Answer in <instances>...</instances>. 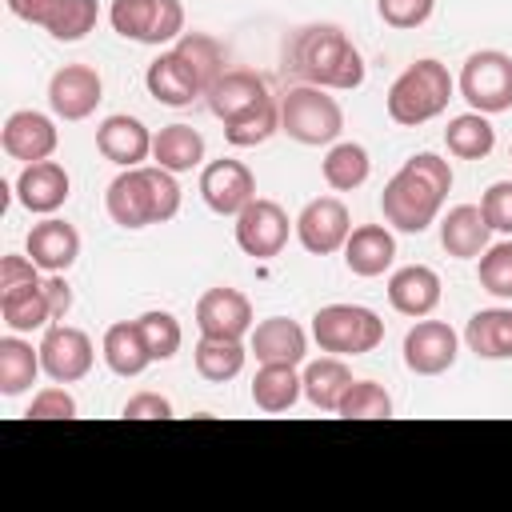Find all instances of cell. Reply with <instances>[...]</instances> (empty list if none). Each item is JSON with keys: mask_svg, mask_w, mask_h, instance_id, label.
<instances>
[{"mask_svg": "<svg viewBox=\"0 0 512 512\" xmlns=\"http://www.w3.org/2000/svg\"><path fill=\"white\" fill-rule=\"evenodd\" d=\"M284 60H288V72L300 76V84L336 88V92L364 84V60H360L356 44L344 36V28H336V24L296 28L284 48Z\"/></svg>", "mask_w": 512, "mask_h": 512, "instance_id": "cell-2", "label": "cell"}, {"mask_svg": "<svg viewBox=\"0 0 512 512\" xmlns=\"http://www.w3.org/2000/svg\"><path fill=\"white\" fill-rule=\"evenodd\" d=\"M68 188H72V180H68L64 164H56V160L24 164V172L16 176V200L36 216H52L68 200Z\"/></svg>", "mask_w": 512, "mask_h": 512, "instance_id": "cell-19", "label": "cell"}, {"mask_svg": "<svg viewBox=\"0 0 512 512\" xmlns=\"http://www.w3.org/2000/svg\"><path fill=\"white\" fill-rule=\"evenodd\" d=\"M272 132H280V100H272L268 108H260L256 116L240 120V124H224V140L232 148H256L264 144Z\"/></svg>", "mask_w": 512, "mask_h": 512, "instance_id": "cell-41", "label": "cell"}, {"mask_svg": "<svg viewBox=\"0 0 512 512\" xmlns=\"http://www.w3.org/2000/svg\"><path fill=\"white\" fill-rule=\"evenodd\" d=\"M204 100H208V112H212L220 124H240V120L256 116L260 108H268L276 96H268V84H264L256 72H248V68H228V72L204 92Z\"/></svg>", "mask_w": 512, "mask_h": 512, "instance_id": "cell-10", "label": "cell"}, {"mask_svg": "<svg viewBox=\"0 0 512 512\" xmlns=\"http://www.w3.org/2000/svg\"><path fill=\"white\" fill-rule=\"evenodd\" d=\"M340 128H344V112L336 96H328V88L292 84L280 96V132H288L296 144H308V148L332 144Z\"/></svg>", "mask_w": 512, "mask_h": 512, "instance_id": "cell-5", "label": "cell"}, {"mask_svg": "<svg viewBox=\"0 0 512 512\" xmlns=\"http://www.w3.org/2000/svg\"><path fill=\"white\" fill-rule=\"evenodd\" d=\"M0 144L12 160H24V164H36V160H52L56 144H60V132L52 124V116L36 112V108H20L4 120V132H0Z\"/></svg>", "mask_w": 512, "mask_h": 512, "instance_id": "cell-17", "label": "cell"}, {"mask_svg": "<svg viewBox=\"0 0 512 512\" xmlns=\"http://www.w3.org/2000/svg\"><path fill=\"white\" fill-rule=\"evenodd\" d=\"M436 0H376V12L388 28H420L432 16Z\"/></svg>", "mask_w": 512, "mask_h": 512, "instance_id": "cell-42", "label": "cell"}, {"mask_svg": "<svg viewBox=\"0 0 512 512\" xmlns=\"http://www.w3.org/2000/svg\"><path fill=\"white\" fill-rule=\"evenodd\" d=\"M200 196L216 216H240L256 200V176L244 160H212L200 172Z\"/></svg>", "mask_w": 512, "mask_h": 512, "instance_id": "cell-11", "label": "cell"}, {"mask_svg": "<svg viewBox=\"0 0 512 512\" xmlns=\"http://www.w3.org/2000/svg\"><path fill=\"white\" fill-rule=\"evenodd\" d=\"M300 380H304L308 404L320 408V412H336L340 400H344V392L352 388V372H348V364H344L340 356H320V360H312Z\"/></svg>", "mask_w": 512, "mask_h": 512, "instance_id": "cell-30", "label": "cell"}, {"mask_svg": "<svg viewBox=\"0 0 512 512\" xmlns=\"http://www.w3.org/2000/svg\"><path fill=\"white\" fill-rule=\"evenodd\" d=\"M244 360H248V348L244 340H224V336H200V344L192 348V364L204 380L212 384H228L232 376L244 372Z\"/></svg>", "mask_w": 512, "mask_h": 512, "instance_id": "cell-33", "label": "cell"}, {"mask_svg": "<svg viewBox=\"0 0 512 512\" xmlns=\"http://www.w3.org/2000/svg\"><path fill=\"white\" fill-rule=\"evenodd\" d=\"M44 296H48L52 320H64V316H68V308H72V288H68L64 272H48V276H44Z\"/></svg>", "mask_w": 512, "mask_h": 512, "instance_id": "cell-47", "label": "cell"}, {"mask_svg": "<svg viewBox=\"0 0 512 512\" xmlns=\"http://www.w3.org/2000/svg\"><path fill=\"white\" fill-rule=\"evenodd\" d=\"M24 252L36 260L40 272H68L80 256V232L68 220L48 216V220L32 224V232L24 240Z\"/></svg>", "mask_w": 512, "mask_h": 512, "instance_id": "cell-20", "label": "cell"}, {"mask_svg": "<svg viewBox=\"0 0 512 512\" xmlns=\"http://www.w3.org/2000/svg\"><path fill=\"white\" fill-rule=\"evenodd\" d=\"M96 148L104 160H112L120 168H140V160L152 156V132L144 128V120L116 112L96 128Z\"/></svg>", "mask_w": 512, "mask_h": 512, "instance_id": "cell-18", "label": "cell"}, {"mask_svg": "<svg viewBox=\"0 0 512 512\" xmlns=\"http://www.w3.org/2000/svg\"><path fill=\"white\" fill-rule=\"evenodd\" d=\"M312 336H316L320 352L364 356L384 340V320L364 304H324L312 316Z\"/></svg>", "mask_w": 512, "mask_h": 512, "instance_id": "cell-6", "label": "cell"}, {"mask_svg": "<svg viewBox=\"0 0 512 512\" xmlns=\"http://www.w3.org/2000/svg\"><path fill=\"white\" fill-rule=\"evenodd\" d=\"M100 20V4L96 0H64L56 8V16L48 20V36L60 40V44H76L84 40Z\"/></svg>", "mask_w": 512, "mask_h": 512, "instance_id": "cell-38", "label": "cell"}, {"mask_svg": "<svg viewBox=\"0 0 512 512\" xmlns=\"http://www.w3.org/2000/svg\"><path fill=\"white\" fill-rule=\"evenodd\" d=\"M248 352L260 364H300L308 356V336L288 316H268L248 332Z\"/></svg>", "mask_w": 512, "mask_h": 512, "instance_id": "cell-21", "label": "cell"}, {"mask_svg": "<svg viewBox=\"0 0 512 512\" xmlns=\"http://www.w3.org/2000/svg\"><path fill=\"white\" fill-rule=\"evenodd\" d=\"M396 260V236L384 224H360L344 240V264L356 276H384Z\"/></svg>", "mask_w": 512, "mask_h": 512, "instance_id": "cell-24", "label": "cell"}, {"mask_svg": "<svg viewBox=\"0 0 512 512\" xmlns=\"http://www.w3.org/2000/svg\"><path fill=\"white\" fill-rule=\"evenodd\" d=\"M92 360H96V352H92L88 332H80L72 324H52L40 340V364L56 384L84 380L92 372Z\"/></svg>", "mask_w": 512, "mask_h": 512, "instance_id": "cell-14", "label": "cell"}, {"mask_svg": "<svg viewBox=\"0 0 512 512\" xmlns=\"http://www.w3.org/2000/svg\"><path fill=\"white\" fill-rule=\"evenodd\" d=\"M460 96L472 104V112H508L512 108V56L500 48L472 52L460 68Z\"/></svg>", "mask_w": 512, "mask_h": 512, "instance_id": "cell-8", "label": "cell"}, {"mask_svg": "<svg viewBox=\"0 0 512 512\" xmlns=\"http://www.w3.org/2000/svg\"><path fill=\"white\" fill-rule=\"evenodd\" d=\"M304 396V380L296 372V364H260V372L252 376V404L260 412H288L296 400Z\"/></svg>", "mask_w": 512, "mask_h": 512, "instance_id": "cell-29", "label": "cell"}, {"mask_svg": "<svg viewBox=\"0 0 512 512\" xmlns=\"http://www.w3.org/2000/svg\"><path fill=\"white\" fill-rule=\"evenodd\" d=\"M136 324H140V332H144V344H148L152 360H172V356L180 352V340H184V332H180V320H176L172 312H160V308H152V312L136 316Z\"/></svg>", "mask_w": 512, "mask_h": 512, "instance_id": "cell-39", "label": "cell"}, {"mask_svg": "<svg viewBox=\"0 0 512 512\" xmlns=\"http://www.w3.org/2000/svg\"><path fill=\"white\" fill-rule=\"evenodd\" d=\"M480 288L500 296V300H512V240H500V244H488L480 252Z\"/></svg>", "mask_w": 512, "mask_h": 512, "instance_id": "cell-40", "label": "cell"}, {"mask_svg": "<svg viewBox=\"0 0 512 512\" xmlns=\"http://www.w3.org/2000/svg\"><path fill=\"white\" fill-rule=\"evenodd\" d=\"M448 192H452L448 160L436 152H416L380 192L384 224H392L396 232H424L428 224H436Z\"/></svg>", "mask_w": 512, "mask_h": 512, "instance_id": "cell-1", "label": "cell"}, {"mask_svg": "<svg viewBox=\"0 0 512 512\" xmlns=\"http://www.w3.org/2000/svg\"><path fill=\"white\" fill-rule=\"evenodd\" d=\"M124 416L128 420H172V404L160 392H136L124 400Z\"/></svg>", "mask_w": 512, "mask_h": 512, "instance_id": "cell-45", "label": "cell"}, {"mask_svg": "<svg viewBox=\"0 0 512 512\" xmlns=\"http://www.w3.org/2000/svg\"><path fill=\"white\" fill-rule=\"evenodd\" d=\"M0 316L12 332H36L52 324V308L44 296V276L16 284V288H0Z\"/></svg>", "mask_w": 512, "mask_h": 512, "instance_id": "cell-26", "label": "cell"}, {"mask_svg": "<svg viewBox=\"0 0 512 512\" xmlns=\"http://www.w3.org/2000/svg\"><path fill=\"white\" fill-rule=\"evenodd\" d=\"M40 348H32L28 340H20V332L0 336V392L4 396H20L36 384L40 376Z\"/></svg>", "mask_w": 512, "mask_h": 512, "instance_id": "cell-32", "label": "cell"}, {"mask_svg": "<svg viewBox=\"0 0 512 512\" xmlns=\"http://www.w3.org/2000/svg\"><path fill=\"white\" fill-rule=\"evenodd\" d=\"M336 416H348V420H384V416H392V396L376 380H352V388L344 392Z\"/></svg>", "mask_w": 512, "mask_h": 512, "instance_id": "cell-37", "label": "cell"}, {"mask_svg": "<svg viewBox=\"0 0 512 512\" xmlns=\"http://www.w3.org/2000/svg\"><path fill=\"white\" fill-rule=\"evenodd\" d=\"M196 328L200 336L244 340L252 332V304L240 288H208L196 300Z\"/></svg>", "mask_w": 512, "mask_h": 512, "instance_id": "cell-16", "label": "cell"}, {"mask_svg": "<svg viewBox=\"0 0 512 512\" xmlns=\"http://www.w3.org/2000/svg\"><path fill=\"white\" fill-rule=\"evenodd\" d=\"M480 212L492 224V232L512 236V180H496L484 196H480Z\"/></svg>", "mask_w": 512, "mask_h": 512, "instance_id": "cell-43", "label": "cell"}, {"mask_svg": "<svg viewBox=\"0 0 512 512\" xmlns=\"http://www.w3.org/2000/svg\"><path fill=\"white\" fill-rule=\"evenodd\" d=\"M488 236H492V224L484 220L480 204H456L444 220H440V244L448 256L456 260H472L488 248Z\"/></svg>", "mask_w": 512, "mask_h": 512, "instance_id": "cell-25", "label": "cell"}, {"mask_svg": "<svg viewBox=\"0 0 512 512\" xmlns=\"http://www.w3.org/2000/svg\"><path fill=\"white\" fill-rule=\"evenodd\" d=\"M460 336L444 320H416L404 336V368L416 376H440L456 364Z\"/></svg>", "mask_w": 512, "mask_h": 512, "instance_id": "cell-13", "label": "cell"}, {"mask_svg": "<svg viewBox=\"0 0 512 512\" xmlns=\"http://www.w3.org/2000/svg\"><path fill=\"white\" fill-rule=\"evenodd\" d=\"M348 232H352V216H348L344 200H336V196H316L296 216V236H300L304 252H312V256L340 252Z\"/></svg>", "mask_w": 512, "mask_h": 512, "instance_id": "cell-12", "label": "cell"}, {"mask_svg": "<svg viewBox=\"0 0 512 512\" xmlns=\"http://www.w3.org/2000/svg\"><path fill=\"white\" fill-rule=\"evenodd\" d=\"M368 172H372V160H368V152H364L360 144H352V140L332 144L328 156H324V180H328V188H336V192L360 188V184L368 180Z\"/></svg>", "mask_w": 512, "mask_h": 512, "instance_id": "cell-36", "label": "cell"}, {"mask_svg": "<svg viewBox=\"0 0 512 512\" xmlns=\"http://www.w3.org/2000/svg\"><path fill=\"white\" fill-rule=\"evenodd\" d=\"M104 100V80L92 64H64L48 80V104L60 120H84Z\"/></svg>", "mask_w": 512, "mask_h": 512, "instance_id": "cell-15", "label": "cell"}, {"mask_svg": "<svg viewBox=\"0 0 512 512\" xmlns=\"http://www.w3.org/2000/svg\"><path fill=\"white\" fill-rule=\"evenodd\" d=\"M288 228H296V224H288V212H284L276 200L256 196V200L236 216V244H240V252L252 256V260H272V256L284 252Z\"/></svg>", "mask_w": 512, "mask_h": 512, "instance_id": "cell-9", "label": "cell"}, {"mask_svg": "<svg viewBox=\"0 0 512 512\" xmlns=\"http://www.w3.org/2000/svg\"><path fill=\"white\" fill-rule=\"evenodd\" d=\"M104 364L116 372V376H140L148 364H152V352H148V344H144V332H140V324L136 320H120V324H112L108 332H104Z\"/></svg>", "mask_w": 512, "mask_h": 512, "instance_id": "cell-28", "label": "cell"}, {"mask_svg": "<svg viewBox=\"0 0 512 512\" xmlns=\"http://www.w3.org/2000/svg\"><path fill=\"white\" fill-rule=\"evenodd\" d=\"M104 208L112 216V224L120 228H148V224H164L180 212V184L176 172L152 164V168H124L108 192H104Z\"/></svg>", "mask_w": 512, "mask_h": 512, "instance_id": "cell-3", "label": "cell"}, {"mask_svg": "<svg viewBox=\"0 0 512 512\" xmlns=\"http://www.w3.org/2000/svg\"><path fill=\"white\" fill-rule=\"evenodd\" d=\"M176 52H180V60L192 68V76L200 80V88L208 92L228 68H224V44L216 40V36H208V32H184L176 44H172Z\"/></svg>", "mask_w": 512, "mask_h": 512, "instance_id": "cell-35", "label": "cell"}, {"mask_svg": "<svg viewBox=\"0 0 512 512\" xmlns=\"http://www.w3.org/2000/svg\"><path fill=\"white\" fill-rule=\"evenodd\" d=\"M60 4H64V0H8V12H12L16 20H28V24L48 28V20L56 16Z\"/></svg>", "mask_w": 512, "mask_h": 512, "instance_id": "cell-46", "label": "cell"}, {"mask_svg": "<svg viewBox=\"0 0 512 512\" xmlns=\"http://www.w3.org/2000/svg\"><path fill=\"white\" fill-rule=\"evenodd\" d=\"M452 100V76L440 60H416L408 64L392 88H388V116L404 128L436 120Z\"/></svg>", "mask_w": 512, "mask_h": 512, "instance_id": "cell-4", "label": "cell"}, {"mask_svg": "<svg viewBox=\"0 0 512 512\" xmlns=\"http://www.w3.org/2000/svg\"><path fill=\"white\" fill-rule=\"evenodd\" d=\"M144 84H148V92H152L160 104H168V108H184V104H192L196 96H204L200 80L192 76V68L180 60V52H176V48L160 52V56L148 64Z\"/></svg>", "mask_w": 512, "mask_h": 512, "instance_id": "cell-23", "label": "cell"}, {"mask_svg": "<svg viewBox=\"0 0 512 512\" xmlns=\"http://www.w3.org/2000/svg\"><path fill=\"white\" fill-rule=\"evenodd\" d=\"M108 20L116 36L136 44H168L184 36V4L180 0H112Z\"/></svg>", "mask_w": 512, "mask_h": 512, "instance_id": "cell-7", "label": "cell"}, {"mask_svg": "<svg viewBox=\"0 0 512 512\" xmlns=\"http://www.w3.org/2000/svg\"><path fill=\"white\" fill-rule=\"evenodd\" d=\"M464 344L480 360H512V308H480L464 328Z\"/></svg>", "mask_w": 512, "mask_h": 512, "instance_id": "cell-27", "label": "cell"}, {"mask_svg": "<svg viewBox=\"0 0 512 512\" xmlns=\"http://www.w3.org/2000/svg\"><path fill=\"white\" fill-rule=\"evenodd\" d=\"M508 156H512V148H508Z\"/></svg>", "mask_w": 512, "mask_h": 512, "instance_id": "cell-48", "label": "cell"}, {"mask_svg": "<svg viewBox=\"0 0 512 512\" xmlns=\"http://www.w3.org/2000/svg\"><path fill=\"white\" fill-rule=\"evenodd\" d=\"M152 160L168 172H192L204 160V136L192 124H168L152 136Z\"/></svg>", "mask_w": 512, "mask_h": 512, "instance_id": "cell-31", "label": "cell"}, {"mask_svg": "<svg viewBox=\"0 0 512 512\" xmlns=\"http://www.w3.org/2000/svg\"><path fill=\"white\" fill-rule=\"evenodd\" d=\"M444 144H448V152L456 160H484L496 148V128L488 124L484 112H464V116H452L448 120Z\"/></svg>", "mask_w": 512, "mask_h": 512, "instance_id": "cell-34", "label": "cell"}, {"mask_svg": "<svg viewBox=\"0 0 512 512\" xmlns=\"http://www.w3.org/2000/svg\"><path fill=\"white\" fill-rule=\"evenodd\" d=\"M388 304L400 312V316H428L436 304H440V276L428 268V264H404L388 276Z\"/></svg>", "mask_w": 512, "mask_h": 512, "instance_id": "cell-22", "label": "cell"}, {"mask_svg": "<svg viewBox=\"0 0 512 512\" xmlns=\"http://www.w3.org/2000/svg\"><path fill=\"white\" fill-rule=\"evenodd\" d=\"M24 416H32V420H72L76 416V400L64 388H40Z\"/></svg>", "mask_w": 512, "mask_h": 512, "instance_id": "cell-44", "label": "cell"}]
</instances>
